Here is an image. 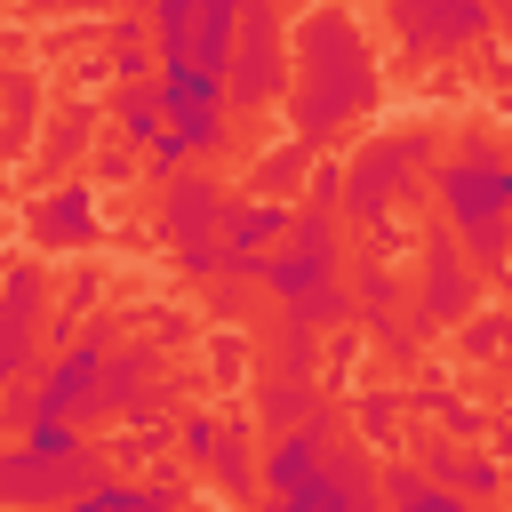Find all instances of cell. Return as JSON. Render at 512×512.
<instances>
[{
    "instance_id": "obj_1",
    "label": "cell",
    "mask_w": 512,
    "mask_h": 512,
    "mask_svg": "<svg viewBox=\"0 0 512 512\" xmlns=\"http://www.w3.org/2000/svg\"><path fill=\"white\" fill-rule=\"evenodd\" d=\"M376 104V56L344 8H312L288 24V120L320 152L336 128H352Z\"/></svg>"
},
{
    "instance_id": "obj_2",
    "label": "cell",
    "mask_w": 512,
    "mask_h": 512,
    "mask_svg": "<svg viewBox=\"0 0 512 512\" xmlns=\"http://www.w3.org/2000/svg\"><path fill=\"white\" fill-rule=\"evenodd\" d=\"M432 192H440L448 232L464 240V256L480 272H504L512 264V160L488 136H472L432 168Z\"/></svg>"
},
{
    "instance_id": "obj_3",
    "label": "cell",
    "mask_w": 512,
    "mask_h": 512,
    "mask_svg": "<svg viewBox=\"0 0 512 512\" xmlns=\"http://www.w3.org/2000/svg\"><path fill=\"white\" fill-rule=\"evenodd\" d=\"M432 168H440V144H432L424 128L368 136V144L344 160V200H336V208H344L352 224H368V232H376V248H400L392 208L424 200V192H432Z\"/></svg>"
},
{
    "instance_id": "obj_4",
    "label": "cell",
    "mask_w": 512,
    "mask_h": 512,
    "mask_svg": "<svg viewBox=\"0 0 512 512\" xmlns=\"http://www.w3.org/2000/svg\"><path fill=\"white\" fill-rule=\"evenodd\" d=\"M96 472H104V456L80 440L72 416H32L24 448H8V464H0V504H72Z\"/></svg>"
},
{
    "instance_id": "obj_5",
    "label": "cell",
    "mask_w": 512,
    "mask_h": 512,
    "mask_svg": "<svg viewBox=\"0 0 512 512\" xmlns=\"http://www.w3.org/2000/svg\"><path fill=\"white\" fill-rule=\"evenodd\" d=\"M224 224H232V192L216 176H192L184 168L160 192V240H168V256H176L184 280H216L224 272Z\"/></svg>"
},
{
    "instance_id": "obj_6",
    "label": "cell",
    "mask_w": 512,
    "mask_h": 512,
    "mask_svg": "<svg viewBox=\"0 0 512 512\" xmlns=\"http://www.w3.org/2000/svg\"><path fill=\"white\" fill-rule=\"evenodd\" d=\"M224 88L240 112L288 96V0H240V40L224 64Z\"/></svg>"
},
{
    "instance_id": "obj_7",
    "label": "cell",
    "mask_w": 512,
    "mask_h": 512,
    "mask_svg": "<svg viewBox=\"0 0 512 512\" xmlns=\"http://www.w3.org/2000/svg\"><path fill=\"white\" fill-rule=\"evenodd\" d=\"M336 272H344V232H336V208L304 200V208L288 216V232H280L272 264H264V288L288 304L296 288H312V280H336Z\"/></svg>"
},
{
    "instance_id": "obj_8",
    "label": "cell",
    "mask_w": 512,
    "mask_h": 512,
    "mask_svg": "<svg viewBox=\"0 0 512 512\" xmlns=\"http://www.w3.org/2000/svg\"><path fill=\"white\" fill-rule=\"evenodd\" d=\"M384 16H392V40L408 56H456V48H480L496 32L488 0H384Z\"/></svg>"
},
{
    "instance_id": "obj_9",
    "label": "cell",
    "mask_w": 512,
    "mask_h": 512,
    "mask_svg": "<svg viewBox=\"0 0 512 512\" xmlns=\"http://www.w3.org/2000/svg\"><path fill=\"white\" fill-rule=\"evenodd\" d=\"M152 88H160L168 128H184V136L200 144V160L224 152V136H232V128H224V120H232V88H224V72H208V64H160Z\"/></svg>"
},
{
    "instance_id": "obj_10",
    "label": "cell",
    "mask_w": 512,
    "mask_h": 512,
    "mask_svg": "<svg viewBox=\"0 0 512 512\" xmlns=\"http://www.w3.org/2000/svg\"><path fill=\"white\" fill-rule=\"evenodd\" d=\"M104 352H112V336H104V328H80V336L40 368L32 408H40V416H72V424L104 416Z\"/></svg>"
},
{
    "instance_id": "obj_11",
    "label": "cell",
    "mask_w": 512,
    "mask_h": 512,
    "mask_svg": "<svg viewBox=\"0 0 512 512\" xmlns=\"http://www.w3.org/2000/svg\"><path fill=\"white\" fill-rule=\"evenodd\" d=\"M280 504H288V512H360V504H376V464H368L352 440H328L320 464H312Z\"/></svg>"
},
{
    "instance_id": "obj_12",
    "label": "cell",
    "mask_w": 512,
    "mask_h": 512,
    "mask_svg": "<svg viewBox=\"0 0 512 512\" xmlns=\"http://www.w3.org/2000/svg\"><path fill=\"white\" fill-rule=\"evenodd\" d=\"M472 288H480V280H472V264H464V240L440 224V232L424 240V280H416V304H408V312H416L424 328H448V320L472 312Z\"/></svg>"
},
{
    "instance_id": "obj_13",
    "label": "cell",
    "mask_w": 512,
    "mask_h": 512,
    "mask_svg": "<svg viewBox=\"0 0 512 512\" xmlns=\"http://www.w3.org/2000/svg\"><path fill=\"white\" fill-rule=\"evenodd\" d=\"M160 408H168L160 352H152V344H112V352H104V416H120V424H152Z\"/></svg>"
},
{
    "instance_id": "obj_14",
    "label": "cell",
    "mask_w": 512,
    "mask_h": 512,
    "mask_svg": "<svg viewBox=\"0 0 512 512\" xmlns=\"http://www.w3.org/2000/svg\"><path fill=\"white\" fill-rule=\"evenodd\" d=\"M320 416H336V408H328V392H320L312 376L272 368V376L256 384V424H264V432H296V424H320Z\"/></svg>"
},
{
    "instance_id": "obj_15",
    "label": "cell",
    "mask_w": 512,
    "mask_h": 512,
    "mask_svg": "<svg viewBox=\"0 0 512 512\" xmlns=\"http://www.w3.org/2000/svg\"><path fill=\"white\" fill-rule=\"evenodd\" d=\"M32 240H40V248H88V240H96V192H88V184L48 192V200L32 208Z\"/></svg>"
},
{
    "instance_id": "obj_16",
    "label": "cell",
    "mask_w": 512,
    "mask_h": 512,
    "mask_svg": "<svg viewBox=\"0 0 512 512\" xmlns=\"http://www.w3.org/2000/svg\"><path fill=\"white\" fill-rule=\"evenodd\" d=\"M336 440V416H320V424H296V432H272V456L256 464V480L272 488V496H288L312 464H320V448Z\"/></svg>"
},
{
    "instance_id": "obj_17",
    "label": "cell",
    "mask_w": 512,
    "mask_h": 512,
    "mask_svg": "<svg viewBox=\"0 0 512 512\" xmlns=\"http://www.w3.org/2000/svg\"><path fill=\"white\" fill-rule=\"evenodd\" d=\"M424 464L456 488V496H496L504 488V472H496V456H480V448H448V440H424Z\"/></svg>"
},
{
    "instance_id": "obj_18",
    "label": "cell",
    "mask_w": 512,
    "mask_h": 512,
    "mask_svg": "<svg viewBox=\"0 0 512 512\" xmlns=\"http://www.w3.org/2000/svg\"><path fill=\"white\" fill-rule=\"evenodd\" d=\"M376 496H384V504H408V512H456V488H448L432 464H424V472H416V464H384V472H376Z\"/></svg>"
},
{
    "instance_id": "obj_19",
    "label": "cell",
    "mask_w": 512,
    "mask_h": 512,
    "mask_svg": "<svg viewBox=\"0 0 512 512\" xmlns=\"http://www.w3.org/2000/svg\"><path fill=\"white\" fill-rule=\"evenodd\" d=\"M176 496H184L176 480H144V488H136V480H104V472H96L72 504H80V512H160V504H176Z\"/></svg>"
},
{
    "instance_id": "obj_20",
    "label": "cell",
    "mask_w": 512,
    "mask_h": 512,
    "mask_svg": "<svg viewBox=\"0 0 512 512\" xmlns=\"http://www.w3.org/2000/svg\"><path fill=\"white\" fill-rule=\"evenodd\" d=\"M104 64H112L120 80H152V72H160V40H152V16H120V24L104 32Z\"/></svg>"
},
{
    "instance_id": "obj_21",
    "label": "cell",
    "mask_w": 512,
    "mask_h": 512,
    "mask_svg": "<svg viewBox=\"0 0 512 512\" xmlns=\"http://www.w3.org/2000/svg\"><path fill=\"white\" fill-rule=\"evenodd\" d=\"M112 128H120V144H136V152H144V144L168 128L160 88H152V80H120V88H112Z\"/></svg>"
},
{
    "instance_id": "obj_22",
    "label": "cell",
    "mask_w": 512,
    "mask_h": 512,
    "mask_svg": "<svg viewBox=\"0 0 512 512\" xmlns=\"http://www.w3.org/2000/svg\"><path fill=\"white\" fill-rule=\"evenodd\" d=\"M288 200H272V192H248V200H232V224H224V240L232 248H280V232H288Z\"/></svg>"
},
{
    "instance_id": "obj_23",
    "label": "cell",
    "mask_w": 512,
    "mask_h": 512,
    "mask_svg": "<svg viewBox=\"0 0 512 512\" xmlns=\"http://www.w3.org/2000/svg\"><path fill=\"white\" fill-rule=\"evenodd\" d=\"M344 280H352V312H360V328L384 320V312H400V272L384 264V248H368L360 264H344Z\"/></svg>"
},
{
    "instance_id": "obj_24",
    "label": "cell",
    "mask_w": 512,
    "mask_h": 512,
    "mask_svg": "<svg viewBox=\"0 0 512 512\" xmlns=\"http://www.w3.org/2000/svg\"><path fill=\"white\" fill-rule=\"evenodd\" d=\"M32 104H40L32 72H8V80H0V160H16V152L32 144Z\"/></svg>"
},
{
    "instance_id": "obj_25",
    "label": "cell",
    "mask_w": 512,
    "mask_h": 512,
    "mask_svg": "<svg viewBox=\"0 0 512 512\" xmlns=\"http://www.w3.org/2000/svg\"><path fill=\"white\" fill-rule=\"evenodd\" d=\"M264 336V352H272V368H288V376H312V360H320V328H304V320H264L256 328Z\"/></svg>"
},
{
    "instance_id": "obj_26",
    "label": "cell",
    "mask_w": 512,
    "mask_h": 512,
    "mask_svg": "<svg viewBox=\"0 0 512 512\" xmlns=\"http://www.w3.org/2000/svg\"><path fill=\"white\" fill-rule=\"evenodd\" d=\"M32 368H40V320L0 304V384H24Z\"/></svg>"
},
{
    "instance_id": "obj_27",
    "label": "cell",
    "mask_w": 512,
    "mask_h": 512,
    "mask_svg": "<svg viewBox=\"0 0 512 512\" xmlns=\"http://www.w3.org/2000/svg\"><path fill=\"white\" fill-rule=\"evenodd\" d=\"M304 168H312V144L296 136V144H280V152H264V160L248 168V192H272V200H280L288 184H304Z\"/></svg>"
},
{
    "instance_id": "obj_28",
    "label": "cell",
    "mask_w": 512,
    "mask_h": 512,
    "mask_svg": "<svg viewBox=\"0 0 512 512\" xmlns=\"http://www.w3.org/2000/svg\"><path fill=\"white\" fill-rule=\"evenodd\" d=\"M88 128H96V112H88V104H72L64 120H48V144H40V168H72V160L88 152Z\"/></svg>"
},
{
    "instance_id": "obj_29",
    "label": "cell",
    "mask_w": 512,
    "mask_h": 512,
    "mask_svg": "<svg viewBox=\"0 0 512 512\" xmlns=\"http://www.w3.org/2000/svg\"><path fill=\"white\" fill-rule=\"evenodd\" d=\"M472 360H512V312H464V336H456Z\"/></svg>"
},
{
    "instance_id": "obj_30",
    "label": "cell",
    "mask_w": 512,
    "mask_h": 512,
    "mask_svg": "<svg viewBox=\"0 0 512 512\" xmlns=\"http://www.w3.org/2000/svg\"><path fill=\"white\" fill-rule=\"evenodd\" d=\"M192 160H200V144H192V136H184V128H160V136H152V144H144V168H152V176H160V184H176V176H184V168H192Z\"/></svg>"
},
{
    "instance_id": "obj_31",
    "label": "cell",
    "mask_w": 512,
    "mask_h": 512,
    "mask_svg": "<svg viewBox=\"0 0 512 512\" xmlns=\"http://www.w3.org/2000/svg\"><path fill=\"white\" fill-rule=\"evenodd\" d=\"M0 304H8V312H24V320H40V312H48L40 272H32V264H8V272H0Z\"/></svg>"
},
{
    "instance_id": "obj_32",
    "label": "cell",
    "mask_w": 512,
    "mask_h": 512,
    "mask_svg": "<svg viewBox=\"0 0 512 512\" xmlns=\"http://www.w3.org/2000/svg\"><path fill=\"white\" fill-rule=\"evenodd\" d=\"M416 408H424V416H432L440 432H456V440H472V432H480V408H472V400H448V392H424Z\"/></svg>"
},
{
    "instance_id": "obj_33",
    "label": "cell",
    "mask_w": 512,
    "mask_h": 512,
    "mask_svg": "<svg viewBox=\"0 0 512 512\" xmlns=\"http://www.w3.org/2000/svg\"><path fill=\"white\" fill-rule=\"evenodd\" d=\"M216 440H224V416L192 408V416H184V456H192V464H208V456H216Z\"/></svg>"
},
{
    "instance_id": "obj_34",
    "label": "cell",
    "mask_w": 512,
    "mask_h": 512,
    "mask_svg": "<svg viewBox=\"0 0 512 512\" xmlns=\"http://www.w3.org/2000/svg\"><path fill=\"white\" fill-rule=\"evenodd\" d=\"M304 192H312L320 208H336V200H344V160H320V168H304Z\"/></svg>"
},
{
    "instance_id": "obj_35",
    "label": "cell",
    "mask_w": 512,
    "mask_h": 512,
    "mask_svg": "<svg viewBox=\"0 0 512 512\" xmlns=\"http://www.w3.org/2000/svg\"><path fill=\"white\" fill-rule=\"evenodd\" d=\"M392 408H400L392 392H384V400H360V424H368V432H376L384 448H392Z\"/></svg>"
},
{
    "instance_id": "obj_36",
    "label": "cell",
    "mask_w": 512,
    "mask_h": 512,
    "mask_svg": "<svg viewBox=\"0 0 512 512\" xmlns=\"http://www.w3.org/2000/svg\"><path fill=\"white\" fill-rule=\"evenodd\" d=\"M88 304H96V272H80V280L64 288V312H88Z\"/></svg>"
},
{
    "instance_id": "obj_37",
    "label": "cell",
    "mask_w": 512,
    "mask_h": 512,
    "mask_svg": "<svg viewBox=\"0 0 512 512\" xmlns=\"http://www.w3.org/2000/svg\"><path fill=\"white\" fill-rule=\"evenodd\" d=\"M48 16H88V8H104V0H40Z\"/></svg>"
},
{
    "instance_id": "obj_38",
    "label": "cell",
    "mask_w": 512,
    "mask_h": 512,
    "mask_svg": "<svg viewBox=\"0 0 512 512\" xmlns=\"http://www.w3.org/2000/svg\"><path fill=\"white\" fill-rule=\"evenodd\" d=\"M496 8V32H512V0H488Z\"/></svg>"
},
{
    "instance_id": "obj_39",
    "label": "cell",
    "mask_w": 512,
    "mask_h": 512,
    "mask_svg": "<svg viewBox=\"0 0 512 512\" xmlns=\"http://www.w3.org/2000/svg\"><path fill=\"white\" fill-rule=\"evenodd\" d=\"M0 464H8V448H0Z\"/></svg>"
}]
</instances>
